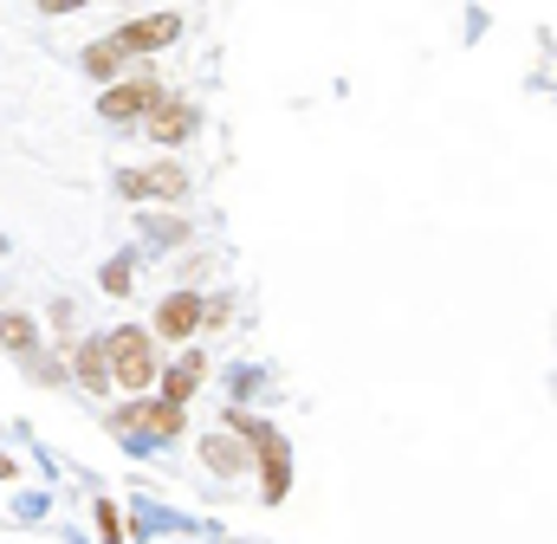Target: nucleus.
<instances>
[{
  "instance_id": "obj_1",
  "label": "nucleus",
  "mask_w": 557,
  "mask_h": 544,
  "mask_svg": "<svg viewBox=\"0 0 557 544\" xmlns=\"http://www.w3.org/2000/svg\"><path fill=\"white\" fill-rule=\"evenodd\" d=\"M104 370H111L117 390H149V376H156V350H149V331H143V324H124V331L104 337Z\"/></svg>"
},
{
  "instance_id": "obj_2",
  "label": "nucleus",
  "mask_w": 557,
  "mask_h": 544,
  "mask_svg": "<svg viewBox=\"0 0 557 544\" xmlns=\"http://www.w3.org/2000/svg\"><path fill=\"white\" fill-rule=\"evenodd\" d=\"M234 428L253 441V454H260V480H267V499H285L292 493V454H285V434L267 428V421H247V415H234Z\"/></svg>"
},
{
  "instance_id": "obj_3",
  "label": "nucleus",
  "mask_w": 557,
  "mask_h": 544,
  "mask_svg": "<svg viewBox=\"0 0 557 544\" xmlns=\"http://www.w3.org/2000/svg\"><path fill=\"white\" fill-rule=\"evenodd\" d=\"M156 104H162V85H156V78H124V85H111V91L98 98V111H104L111 124H137Z\"/></svg>"
},
{
  "instance_id": "obj_4",
  "label": "nucleus",
  "mask_w": 557,
  "mask_h": 544,
  "mask_svg": "<svg viewBox=\"0 0 557 544\" xmlns=\"http://www.w3.org/2000/svg\"><path fill=\"white\" fill-rule=\"evenodd\" d=\"M175 33H182V20H175V13H143V20H131V26H117V33H111V46L131 59V52H156V46H169Z\"/></svg>"
},
{
  "instance_id": "obj_5",
  "label": "nucleus",
  "mask_w": 557,
  "mask_h": 544,
  "mask_svg": "<svg viewBox=\"0 0 557 544\" xmlns=\"http://www.w3.org/2000/svg\"><path fill=\"white\" fill-rule=\"evenodd\" d=\"M117 428L124 434H149V441H175L182 434V408L175 403H131L117 415Z\"/></svg>"
},
{
  "instance_id": "obj_6",
  "label": "nucleus",
  "mask_w": 557,
  "mask_h": 544,
  "mask_svg": "<svg viewBox=\"0 0 557 544\" xmlns=\"http://www.w3.org/2000/svg\"><path fill=\"white\" fill-rule=\"evenodd\" d=\"M195 124H201V118H195V104H182V98H162V104L143 118V136H156V143L169 149V143H188V136H195Z\"/></svg>"
},
{
  "instance_id": "obj_7",
  "label": "nucleus",
  "mask_w": 557,
  "mask_h": 544,
  "mask_svg": "<svg viewBox=\"0 0 557 544\" xmlns=\"http://www.w3.org/2000/svg\"><path fill=\"white\" fill-rule=\"evenodd\" d=\"M188 188V175L175 169V162H156V169H131V175H117V195H131V201H143V195H182Z\"/></svg>"
},
{
  "instance_id": "obj_8",
  "label": "nucleus",
  "mask_w": 557,
  "mask_h": 544,
  "mask_svg": "<svg viewBox=\"0 0 557 544\" xmlns=\"http://www.w3.org/2000/svg\"><path fill=\"white\" fill-rule=\"evenodd\" d=\"M156 331H162V337H195V331H201V298H195V292H169V298L156 305Z\"/></svg>"
},
{
  "instance_id": "obj_9",
  "label": "nucleus",
  "mask_w": 557,
  "mask_h": 544,
  "mask_svg": "<svg viewBox=\"0 0 557 544\" xmlns=\"http://www.w3.org/2000/svg\"><path fill=\"white\" fill-rule=\"evenodd\" d=\"M195 383H201V357H195V350H188V357H182V363H175V370H169V383H162V403H188V396H195Z\"/></svg>"
},
{
  "instance_id": "obj_10",
  "label": "nucleus",
  "mask_w": 557,
  "mask_h": 544,
  "mask_svg": "<svg viewBox=\"0 0 557 544\" xmlns=\"http://www.w3.org/2000/svg\"><path fill=\"white\" fill-rule=\"evenodd\" d=\"M201 460H208L214 473H240V467H247V447H240V441H227V434H214V441L201 447Z\"/></svg>"
},
{
  "instance_id": "obj_11",
  "label": "nucleus",
  "mask_w": 557,
  "mask_h": 544,
  "mask_svg": "<svg viewBox=\"0 0 557 544\" xmlns=\"http://www.w3.org/2000/svg\"><path fill=\"white\" fill-rule=\"evenodd\" d=\"M78 376H85V390H98V396L111 390V370H104V337L78 350Z\"/></svg>"
},
{
  "instance_id": "obj_12",
  "label": "nucleus",
  "mask_w": 557,
  "mask_h": 544,
  "mask_svg": "<svg viewBox=\"0 0 557 544\" xmlns=\"http://www.w3.org/2000/svg\"><path fill=\"white\" fill-rule=\"evenodd\" d=\"M0 344H7V350H26V344H33V318L7 311V318H0Z\"/></svg>"
},
{
  "instance_id": "obj_13",
  "label": "nucleus",
  "mask_w": 557,
  "mask_h": 544,
  "mask_svg": "<svg viewBox=\"0 0 557 544\" xmlns=\"http://www.w3.org/2000/svg\"><path fill=\"white\" fill-rule=\"evenodd\" d=\"M98 532H104V544H124V519H117V506H98Z\"/></svg>"
},
{
  "instance_id": "obj_14",
  "label": "nucleus",
  "mask_w": 557,
  "mask_h": 544,
  "mask_svg": "<svg viewBox=\"0 0 557 544\" xmlns=\"http://www.w3.org/2000/svg\"><path fill=\"white\" fill-rule=\"evenodd\" d=\"M104 292H131V260H111L104 267Z\"/></svg>"
},
{
  "instance_id": "obj_15",
  "label": "nucleus",
  "mask_w": 557,
  "mask_h": 544,
  "mask_svg": "<svg viewBox=\"0 0 557 544\" xmlns=\"http://www.w3.org/2000/svg\"><path fill=\"white\" fill-rule=\"evenodd\" d=\"M46 13H72V7H85V0H39Z\"/></svg>"
},
{
  "instance_id": "obj_16",
  "label": "nucleus",
  "mask_w": 557,
  "mask_h": 544,
  "mask_svg": "<svg viewBox=\"0 0 557 544\" xmlns=\"http://www.w3.org/2000/svg\"><path fill=\"white\" fill-rule=\"evenodd\" d=\"M0 480H13V460H7V454H0Z\"/></svg>"
}]
</instances>
